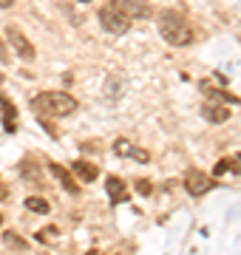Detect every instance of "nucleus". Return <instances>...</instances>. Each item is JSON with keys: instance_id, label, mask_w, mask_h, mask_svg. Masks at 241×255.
<instances>
[{"instance_id": "nucleus-1", "label": "nucleus", "mask_w": 241, "mask_h": 255, "mask_svg": "<svg viewBox=\"0 0 241 255\" xmlns=\"http://www.w3.org/2000/svg\"><path fill=\"white\" fill-rule=\"evenodd\" d=\"M31 111L40 114V117H51V119H63L68 114L77 111V100L71 94L65 91H43V94H34L31 97Z\"/></svg>"}, {"instance_id": "nucleus-2", "label": "nucleus", "mask_w": 241, "mask_h": 255, "mask_svg": "<svg viewBox=\"0 0 241 255\" xmlns=\"http://www.w3.org/2000/svg\"><path fill=\"white\" fill-rule=\"evenodd\" d=\"M159 34L165 37L170 46H190L193 43V28L179 11H162L159 14Z\"/></svg>"}, {"instance_id": "nucleus-3", "label": "nucleus", "mask_w": 241, "mask_h": 255, "mask_svg": "<svg viewBox=\"0 0 241 255\" xmlns=\"http://www.w3.org/2000/svg\"><path fill=\"white\" fill-rule=\"evenodd\" d=\"M100 26L108 31V34H125L130 28V17L117 6V3H108L100 9Z\"/></svg>"}, {"instance_id": "nucleus-4", "label": "nucleus", "mask_w": 241, "mask_h": 255, "mask_svg": "<svg viewBox=\"0 0 241 255\" xmlns=\"http://www.w3.org/2000/svg\"><path fill=\"white\" fill-rule=\"evenodd\" d=\"M182 184H185V190L190 193L193 199H202L204 193H210L216 187V179L213 176H207V173H202L199 167H190V170L185 173V182Z\"/></svg>"}, {"instance_id": "nucleus-5", "label": "nucleus", "mask_w": 241, "mask_h": 255, "mask_svg": "<svg viewBox=\"0 0 241 255\" xmlns=\"http://www.w3.org/2000/svg\"><path fill=\"white\" fill-rule=\"evenodd\" d=\"M6 37H9L11 48L17 51V57L23 60V63H34V57H37V48L31 46V40H28V37L23 34L17 26H9V28H6Z\"/></svg>"}, {"instance_id": "nucleus-6", "label": "nucleus", "mask_w": 241, "mask_h": 255, "mask_svg": "<svg viewBox=\"0 0 241 255\" xmlns=\"http://www.w3.org/2000/svg\"><path fill=\"white\" fill-rule=\"evenodd\" d=\"M114 153L120 156V159H133V162H139V164H148L150 162V153L145 150V147L139 145H133L130 139L120 136L117 142H114Z\"/></svg>"}, {"instance_id": "nucleus-7", "label": "nucleus", "mask_w": 241, "mask_h": 255, "mask_svg": "<svg viewBox=\"0 0 241 255\" xmlns=\"http://www.w3.org/2000/svg\"><path fill=\"white\" fill-rule=\"evenodd\" d=\"M117 6H120L130 20H148L153 17V6H150L148 0H114Z\"/></svg>"}, {"instance_id": "nucleus-8", "label": "nucleus", "mask_w": 241, "mask_h": 255, "mask_svg": "<svg viewBox=\"0 0 241 255\" xmlns=\"http://www.w3.org/2000/svg\"><path fill=\"white\" fill-rule=\"evenodd\" d=\"M105 193H108V199H111V204H125V201L130 199L128 184L122 182L120 176H108V182H105Z\"/></svg>"}, {"instance_id": "nucleus-9", "label": "nucleus", "mask_w": 241, "mask_h": 255, "mask_svg": "<svg viewBox=\"0 0 241 255\" xmlns=\"http://www.w3.org/2000/svg\"><path fill=\"white\" fill-rule=\"evenodd\" d=\"M48 173L54 176L57 182H60V187H63V190H68L71 196H77V193H80V187L74 184V176L68 173V170H65L63 164H57V162H48Z\"/></svg>"}, {"instance_id": "nucleus-10", "label": "nucleus", "mask_w": 241, "mask_h": 255, "mask_svg": "<svg viewBox=\"0 0 241 255\" xmlns=\"http://www.w3.org/2000/svg\"><path fill=\"white\" fill-rule=\"evenodd\" d=\"M202 117L210 122V125H224L227 119H230V111L219 105V102H204L202 105Z\"/></svg>"}, {"instance_id": "nucleus-11", "label": "nucleus", "mask_w": 241, "mask_h": 255, "mask_svg": "<svg viewBox=\"0 0 241 255\" xmlns=\"http://www.w3.org/2000/svg\"><path fill=\"white\" fill-rule=\"evenodd\" d=\"M71 170H74L83 182H94L97 176H100V170H97V164H91V162H85V159H74L71 162Z\"/></svg>"}, {"instance_id": "nucleus-12", "label": "nucleus", "mask_w": 241, "mask_h": 255, "mask_svg": "<svg viewBox=\"0 0 241 255\" xmlns=\"http://www.w3.org/2000/svg\"><path fill=\"white\" fill-rule=\"evenodd\" d=\"M3 244L9 247V250H17V253H26L28 250V241L23 236H17L14 230H6V233H3Z\"/></svg>"}, {"instance_id": "nucleus-13", "label": "nucleus", "mask_w": 241, "mask_h": 255, "mask_svg": "<svg viewBox=\"0 0 241 255\" xmlns=\"http://www.w3.org/2000/svg\"><path fill=\"white\" fill-rule=\"evenodd\" d=\"M202 91H204V94H210L216 102H230V105H239V102H241L236 94H224V91H219V88H210L207 82H202Z\"/></svg>"}, {"instance_id": "nucleus-14", "label": "nucleus", "mask_w": 241, "mask_h": 255, "mask_svg": "<svg viewBox=\"0 0 241 255\" xmlns=\"http://www.w3.org/2000/svg\"><path fill=\"white\" fill-rule=\"evenodd\" d=\"M0 108H3V125H6V130H14V117H17L14 105L6 97H0Z\"/></svg>"}, {"instance_id": "nucleus-15", "label": "nucleus", "mask_w": 241, "mask_h": 255, "mask_svg": "<svg viewBox=\"0 0 241 255\" xmlns=\"http://www.w3.org/2000/svg\"><path fill=\"white\" fill-rule=\"evenodd\" d=\"M26 207L31 210V213H40V216L51 213V204H48L46 199H37V196H28V199H26Z\"/></svg>"}, {"instance_id": "nucleus-16", "label": "nucleus", "mask_w": 241, "mask_h": 255, "mask_svg": "<svg viewBox=\"0 0 241 255\" xmlns=\"http://www.w3.org/2000/svg\"><path fill=\"white\" fill-rule=\"evenodd\" d=\"M57 236H60L57 227H46V233H43V230L37 233V241H57Z\"/></svg>"}, {"instance_id": "nucleus-17", "label": "nucleus", "mask_w": 241, "mask_h": 255, "mask_svg": "<svg viewBox=\"0 0 241 255\" xmlns=\"http://www.w3.org/2000/svg\"><path fill=\"white\" fill-rule=\"evenodd\" d=\"M230 170V159H219V164L213 167V176H222V173H227Z\"/></svg>"}, {"instance_id": "nucleus-18", "label": "nucleus", "mask_w": 241, "mask_h": 255, "mask_svg": "<svg viewBox=\"0 0 241 255\" xmlns=\"http://www.w3.org/2000/svg\"><path fill=\"white\" fill-rule=\"evenodd\" d=\"M136 190H139L142 196H150V193H153V187H150L148 179H139V182H136Z\"/></svg>"}, {"instance_id": "nucleus-19", "label": "nucleus", "mask_w": 241, "mask_h": 255, "mask_svg": "<svg viewBox=\"0 0 241 255\" xmlns=\"http://www.w3.org/2000/svg\"><path fill=\"white\" fill-rule=\"evenodd\" d=\"M230 170H233V173H236V176L241 179V153H236V156L230 159Z\"/></svg>"}, {"instance_id": "nucleus-20", "label": "nucleus", "mask_w": 241, "mask_h": 255, "mask_svg": "<svg viewBox=\"0 0 241 255\" xmlns=\"http://www.w3.org/2000/svg\"><path fill=\"white\" fill-rule=\"evenodd\" d=\"M0 63L3 65L9 63V51H6V46H3V40H0Z\"/></svg>"}, {"instance_id": "nucleus-21", "label": "nucleus", "mask_w": 241, "mask_h": 255, "mask_svg": "<svg viewBox=\"0 0 241 255\" xmlns=\"http://www.w3.org/2000/svg\"><path fill=\"white\" fill-rule=\"evenodd\" d=\"M14 6V0H0V9H11Z\"/></svg>"}, {"instance_id": "nucleus-22", "label": "nucleus", "mask_w": 241, "mask_h": 255, "mask_svg": "<svg viewBox=\"0 0 241 255\" xmlns=\"http://www.w3.org/2000/svg\"><path fill=\"white\" fill-rule=\"evenodd\" d=\"M3 199H9V190H6V187H0V201Z\"/></svg>"}, {"instance_id": "nucleus-23", "label": "nucleus", "mask_w": 241, "mask_h": 255, "mask_svg": "<svg viewBox=\"0 0 241 255\" xmlns=\"http://www.w3.org/2000/svg\"><path fill=\"white\" fill-rule=\"evenodd\" d=\"M80 3H91V0H80Z\"/></svg>"}, {"instance_id": "nucleus-24", "label": "nucleus", "mask_w": 241, "mask_h": 255, "mask_svg": "<svg viewBox=\"0 0 241 255\" xmlns=\"http://www.w3.org/2000/svg\"><path fill=\"white\" fill-rule=\"evenodd\" d=\"M0 224H3V216H0Z\"/></svg>"}]
</instances>
